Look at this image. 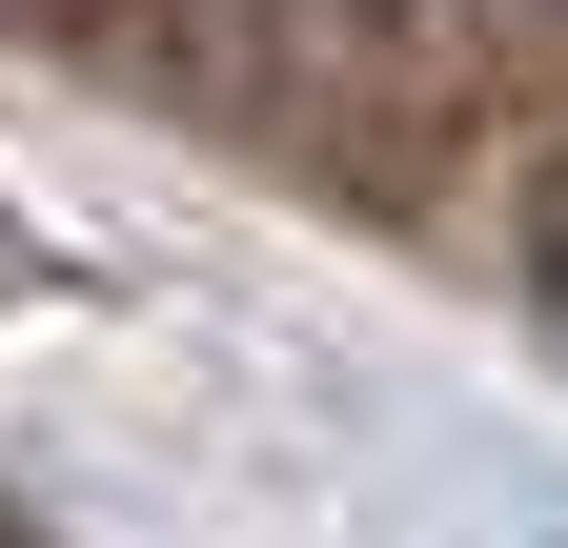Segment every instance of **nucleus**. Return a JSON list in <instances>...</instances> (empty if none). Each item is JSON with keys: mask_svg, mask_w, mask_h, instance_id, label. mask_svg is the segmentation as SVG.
Wrapping results in <instances>:
<instances>
[{"mask_svg": "<svg viewBox=\"0 0 568 548\" xmlns=\"http://www.w3.org/2000/svg\"><path fill=\"white\" fill-rule=\"evenodd\" d=\"M528 305L568 325V163H548V203H528Z\"/></svg>", "mask_w": 568, "mask_h": 548, "instance_id": "nucleus-1", "label": "nucleus"}]
</instances>
